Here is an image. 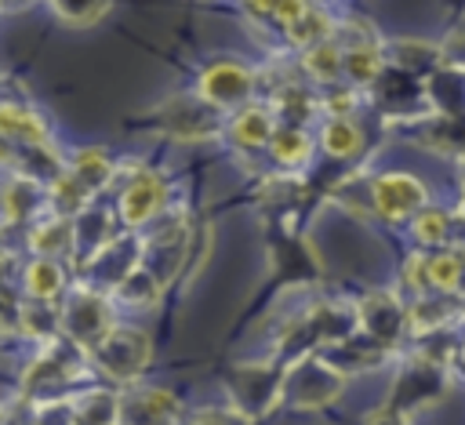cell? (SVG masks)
I'll return each instance as SVG.
<instances>
[{"mask_svg": "<svg viewBox=\"0 0 465 425\" xmlns=\"http://www.w3.org/2000/svg\"><path fill=\"white\" fill-rule=\"evenodd\" d=\"M18 331L40 345L62 338V305L54 298H25L18 305Z\"/></svg>", "mask_w": 465, "mask_h": 425, "instance_id": "obj_20", "label": "cell"}, {"mask_svg": "<svg viewBox=\"0 0 465 425\" xmlns=\"http://www.w3.org/2000/svg\"><path fill=\"white\" fill-rule=\"evenodd\" d=\"M160 294H163V280L142 262L131 276H124V280L116 283L113 301H120V305H127V309H153V305L160 301Z\"/></svg>", "mask_w": 465, "mask_h": 425, "instance_id": "obj_24", "label": "cell"}, {"mask_svg": "<svg viewBox=\"0 0 465 425\" xmlns=\"http://www.w3.org/2000/svg\"><path fill=\"white\" fill-rule=\"evenodd\" d=\"M0 127H4V138H7L11 145H40V142H51L44 120H40L29 105L4 102V109H0Z\"/></svg>", "mask_w": 465, "mask_h": 425, "instance_id": "obj_25", "label": "cell"}, {"mask_svg": "<svg viewBox=\"0 0 465 425\" xmlns=\"http://www.w3.org/2000/svg\"><path fill=\"white\" fill-rule=\"evenodd\" d=\"M87 356H91V363H94L105 378L131 385V381H138V374L149 367L153 341H149L145 331H138V327H120V323H116Z\"/></svg>", "mask_w": 465, "mask_h": 425, "instance_id": "obj_6", "label": "cell"}, {"mask_svg": "<svg viewBox=\"0 0 465 425\" xmlns=\"http://www.w3.org/2000/svg\"><path fill=\"white\" fill-rule=\"evenodd\" d=\"M87 352L80 345H73L65 334L54 341H44L40 352L29 360L25 374H22V400L36 403L47 396H65L87 371Z\"/></svg>", "mask_w": 465, "mask_h": 425, "instance_id": "obj_1", "label": "cell"}, {"mask_svg": "<svg viewBox=\"0 0 465 425\" xmlns=\"http://www.w3.org/2000/svg\"><path fill=\"white\" fill-rule=\"evenodd\" d=\"M145 262V240L124 232V236H113L102 251H94L87 262H80V272H84V283L87 287H98V291H116V283L124 276H131L138 265Z\"/></svg>", "mask_w": 465, "mask_h": 425, "instance_id": "obj_8", "label": "cell"}, {"mask_svg": "<svg viewBox=\"0 0 465 425\" xmlns=\"http://www.w3.org/2000/svg\"><path fill=\"white\" fill-rule=\"evenodd\" d=\"M458 316H461V301L454 294H443V291H425V294L407 301V331L414 338L443 334Z\"/></svg>", "mask_w": 465, "mask_h": 425, "instance_id": "obj_15", "label": "cell"}, {"mask_svg": "<svg viewBox=\"0 0 465 425\" xmlns=\"http://www.w3.org/2000/svg\"><path fill=\"white\" fill-rule=\"evenodd\" d=\"M167 203V185L156 171H134L131 182L120 189V200H116V214L127 229H142L149 225Z\"/></svg>", "mask_w": 465, "mask_h": 425, "instance_id": "obj_13", "label": "cell"}, {"mask_svg": "<svg viewBox=\"0 0 465 425\" xmlns=\"http://www.w3.org/2000/svg\"><path fill=\"white\" fill-rule=\"evenodd\" d=\"M450 392V371H447V360L443 356H432L425 349L411 352L396 378H392V392H389V403L407 410V414H418L432 403H440L443 396Z\"/></svg>", "mask_w": 465, "mask_h": 425, "instance_id": "obj_3", "label": "cell"}, {"mask_svg": "<svg viewBox=\"0 0 465 425\" xmlns=\"http://www.w3.org/2000/svg\"><path fill=\"white\" fill-rule=\"evenodd\" d=\"M450 7H458V11H465V0H447Z\"/></svg>", "mask_w": 465, "mask_h": 425, "instance_id": "obj_39", "label": "cell"}, {"mask_svg": "<svg viewBox=\"0 0 465 425\" xmlns=\"http://www.w3.org/2000/svg\"><path fill=\"white\" fill-rule=\"evenodd\" d=\"M22 287H25V298H58L69 287V276H65V269H62L58 258L36 254L22 269Z\"/></svg>", "mask_w": 465, "mask_h": 425, "instance_id": "obj_22", "label": "cell"}, {"mask_svg": "<svg viewBox=\"0 0 465 425\" xmlns=\"http://www.w3.org/2000/svg\"><path fill=\"white\" fill-rule=\"evenodd\" d=\"M254 418H247L243 410H236L232 403L229 407H207V410H196L185 425H251Z\"/></svg>", "mask_w": 465, "mask_h": 425, "instance_id": "obj_35", "label": "cell"}, {"mask_svg": "<svg viewBox=\"0 0 465 425\" xmlns=\"http://www.w3.org/2000/svg\"><path fill=\"white\" fill-rule=\"evenodd\" d=\"M269 153H272V160L283 171H298L312 156V138L305 134L302 124H280L276 134H272V142H269Z\"/></svg>", "mask_w": 465, "mask_h": 425, "instance_id": "obj_26", "label": "cell"}, {"mask_svg": "<svg viewBox=\"0 0 465 425\" xmlns=\"http://www.w3.org/2000/svg\"><path fill=\"white\" fill-rule=\"evenodd\" d=\"M320 352H323L334 367H341V371L352 378V374H360V371H374V367H381V363L392 356V345H381L378 338L356 331L352 338L331 341V345H323Z\"/></svg>", "mask_w": 465, "mask_h": 425, "instance_id": "obj_16", "label": "cell"}, {"mask_svg": "<svg viewBox=\"0 0 465 425\" xmlns=\"http://www.w3.org/2000/svg\"><path fill=\"white\" fill-rule=\"evenodd\" d=\"M196 94H200L203 102H211L214 109H222V113H225V109L236 113V109L247 105L251 94H254V69L243 65L240 58H214L211 65L200 69V76H196Z\"/></svg>", "mask_w": 465, "mask_h": 425, "instance_id": "obj_7", "label": "cell"}, {"mask_svg": "<svg viewBox=\"0 0 465 425\" xmlns=\"http://www.w3.org/2000/svg\"><path fill=\"white\" fill-rule=\"evenodd\" d=\"M113 0H51V11L62 25H73V29H84V25H94L105 18Z\"/></svg>", "mask_w": 465, "mask_h": 425, "instance_id": "obj_33", "label": "cell"}, {"mask_svg": "<svg viewBox=\"0 0 465 425\" xmlns=\"http://www.w3.org/2000/svg\"><path fill=\"white\" fill-rule=\"evenodd\" d=\"M73 222H76V254H80V262H87L94 251H102L116 236L109 214L98 211V207H84Z\"/></svg>", "mask_w": 465, "mask_h": 425, "instance_id": "obj_31", "label": "cell"}, {"mask_svg": "<svg viewBox=\"0 0 465 425\" xmlns=\"http://www.w3.org/2000/svg\"><path fill=\"white\" fill-rule=\"evenodd\" d=\"M76 425H120V392L109 389H80L73 396Z\"/></svg>", "mask_w": 465, "mask_h": 425, "instance_id": "obj_27", "label": "cell"}, {"mask_svg": "<svg viewBox=\"0 0 465 425\" xmlns=\"http://www.w3.org/2000/svg\"><path fill=\"white\" fill-rule=\"evenodd\" d=\"M40 207H51L47 185L36 182V178H29V174H11L7 178V189H4V218H7V225L36 222V211Z\"/></svg>", "mask_w": 465, "mask_h": 425, "instance_id": "obj_19", "label": "cell"}, {"mask_svg": "<svg viewBox=\"0 0 465 425\" xmlns=\"http://www.w3.org/2000/svg\"><path fill=\"white\" fill-rule=\"evenodd\" d=\"M454 356H458V363H461V367H465V341H461V345H458V352H454Z\"/></svg>", "mask_w": 465, "mask_h": 425, "instance_id": "obj_38", "label": "cell"}, {"mask_svg": "<svg viewBox=\"0 0 465 425\" xmlns=\"http://www.w3.org/2000/svg\"><path fill=\"white\" fill-rule=\"evenodd\" d=\"M320 145L331 160H352L363 153V127L352 116H327L320 131Z\"/></svg>", "mask_w": 465, "mask_h": 425, "instance_id": "obj_23", "label": "cell"}, {"mask_svg": "<svg viewBox=\"0 0 465 425\" xmlns=\"http://www.w3.org/2000/svg\"><path fill=\"white\" fill-rule=\"evenodd\" d=\"M120 425H182V400L160 385H127L120 392Z\"/></svg>", "mask_w": 465, "mask_h": 425, "instance_id": "obj_11", "label": "cell"}, {"mask_svg": "<svg viewBox=\"0 0 465 425\" xmlns=\"http://www.w3.org/2000/svg\"><path fill=\"white\" fill-rule=\"evenodd\" d=\"M302 69L316 84L331 87V84L345 80V47L334 36H327V40H320V44H312V47L302 51Z\"/></svg>", "mask_w": 465, "mask_h": 425, "instance_id": "obj_21", "label": "cell"}, {"mask_svg": "<svg viewBox=\"0 0 465 425\" xmlns=\"http://www.w3.org/2000/svg\"><path fill=\"white\" fill-rule=\"evenodd\" d=\"M363 425H411V414L400 410V407H392V403H385V407L371 410V414L363 418Z\"/></svg>", "mask_w": 465, "mask_h": 425, "instance_id": "obj_37", "label": "cell"}, {"mask_svg": "<svg viewBox=\"0 0 465 425\" xmlns=\"http://www.w3.org/2000/svg\"><path fill=\"white\" fill-rule=\"evenodd\" d=\"M356 309H360V331L378 338L381 345L396 349V341L407 334V301L400 294H392V291H367L356 301Z\"/></svg>", "mask_w": 465, "mask_h": 425, "instance_id": "obj_12", "label": "cell"}, {"mask_svg": "<svg viewBox=\"0 0 465 425\" xmlns=\"http://www.w3.org/2000/svg\"><path fill=\"white\" fill-rule=\"evenodd\" d=\"M389 62L400 65V69H411L418 76H429L436 65L447 62V54L425 40H392L389 44Z\"/></svg>", "mask_w": 465, "mask_h": 425, "instance_id": "obj_30", "label": "cell"}, {"mask_svg": "<svg viewBox=\"0 0 465 425\" xmlns=\"http://www.w3.org/2000/svg\"><path fill=\"white\" fill-rule=\"evenodd\" d=\"M113 327H116V312H113L105 291L80 283V287H73V294L62 301V334H65L73 345H80L84 352H91Z\"/></svg>", "mask_w": 465, "mask_h": 425, "instance_id": "obj_5", "label": "cell"}, {"mask_svg": "<svg viewBox=\"0 0 465 425\" xmlns=\"http://www.w3.org/2000/svg\"><path fill=\"white\" fill-rule=\"evenodd\" d=\"M156 124L163 134L178 142H200L222 131V109H214L200 94H178L156 109Z\"/></svg>", "mask_w": 465, "mask_h": 425, "instance_id": "obj_9", "label": "cell"}, {"mask_svg": "<svg viewBox=\"0 0 465 425\" xmlns=\"http://www.w3.org/2000/svg\"><path fill=\"white\" fill-rule=\"evenodd\" d=\"M425 272H429V287L443 291V294H458L465 287V258L461 251L440 247L425 254Z\"/></svg>", "mask_w": 465, "mask_h": 425, "instance_id": "obj_28", "label": "cell"}, {"mask_svg": "<svg viewBox=\"0 0 465 425\" xmlns=\"http://www.w3.org/2000/svg\"><path fill=\"white\" fill-rule=\"evenodd\" d=\"M425 203H429V189L421 185V178L407 171H389L371 182V214H378L381 222L414 218Z\"/></svg>", "mask_w": 465, "mask_h": 425, "instance_id": "obj_10", "label": "cell"}, {"mask_svg": "<svg viewBox=\"0 0 465 425\" xmlns=\"http://www.w3.org/2000/svg\"><path fill=\"white\" fill-rule=\"evenodd\" d=\"M283 385H287V360H280V356L232 363V371L225 374L229 403L236 410H243L247 418L269 414L283 400Z\"/></svg>", "mask_w": 465, "mask_h": 425, "instance_id": "obj_2", "label": "cell"}, {"mask_svg": "<svg viewBox=\"0 0 465 425\" xmlns=\"http://www.w3.org/2000/svg\"><path fill=\"white\" fill-rule=\"evenodd\" d=\"M69 171H73V178H76L91 196H94L98 189H105V185L113 182V174H116V167H113L109 153H105V149H98V145L80 149V153L69 160Z\"/></svg>", "mask_w": 465, "mask_h": 425, "instance_id": "obj_29", "label": "cell"}, {"mask_svg": "<svg viewBox=\"0 0 465 425\" xmlns=\"http://www.w3.org/2000/svg\"><path fill=\"white\" fill-rule=\"evenodd\" d=\"M356 87H334L331 84V91L320 98V109L327 113V116H352V109H356Z\"/></svg>", "mask_w": 465, "mask_h": 425, "instance_id": "obj_36", "label": "cell"}, {"mask_svg": "<svg viewBox=\"0 0 465 425\" xmlns=\"http://www.w3.org/2000/svg\"><path fill=\"white\" fill-rule=\"evenodd\" d=\"M411 232H414V240L421 243V247H447V240H450V214L447 211H440V207H421L414 218H411Z\"/></svg>", "mask_w": 465, "mask_h": 425, "instance_id": "obj_32", "label": "cell"}, {"mask_svg": "<svg viewBox=\"0 0 465 425\" xmlns=\"http://www.w3.org/2000/svg\"><path fill=\"white\" fill-rule=\"evenodd\" d=\"M276 109L272 105H240L232 116H229V138L240 145V149H262L272 142L276 134Z\"/></svg>", "mask_w": 465, "mask_h": 425, "instance_id": "obj_17", "label": "cell"}, {"mask_svg": "<svg viewBox=\"0 0 465 425\" xmlns=\"http://www.w3.org/2000/svg\"><path fill=\"white\" fill-rule=\"evenodd\" d=\"M349 374L341 367H334L320 349L305 352L298 360L287 363V385H283V400L294 410H320L327 403H334L345 392Z\"/></svg>", "mask_w": 465, "mask_h": 425, "instance_id": "obj_4", "label": "cell"}, {"mask_svg": "<svg viewBox=\"0 0 465 425\" xmlns=\"http://www.w3.org/2000/svg\"><path fill=\"white\" fill-rule=\"evenodd\" d=\"M269 262H272V272L291 283H309L320 276V258L291 229H276L269 236Z\"/></svg>", "mask_w": 465, "mask_h": 425, "instance_id": "obj_14", "label": "cell"}, {"mask_svg": "<svg viewBox=\"0 0 465 425\" xmlns=\"http://www.w3.org/2000/svg\"><path fill=\"white\" fill-rule=\"evenodd\" d=\"M73 396L76 392L36 400L33 410H29V421L33 425H76V403H73Z\"/></svg>", "mask_w": 465, "mask_h": 425, "instance_id": "obj_34", "label": "cell"}, {"mask_svg": "<svg viewBox=\"0 0 465 425\" xmlns=\"http://www.w3.org/2000/svg\"><path fill=\"white\" fill-rule=\"evenodd\" d=\"M29 251L33 254H47V258H65L76 251V222L69 214H47V218H36L29 225V236H25Z\"/></svg>", "mask_w": 465, "mask_h": 425, "instance_id": "obj_18", "label": "cell"}, {"mask_svg": "<svg viewBox=\"0 0 465 425\" xmlns=\"http://www.w3.org/2000/svg\"><path fill=\"white\" fill-rule=\"evenodd\" d=\"M25 425H33V421H25Z\"/></svg>", "mask_w": 465, "mask_h": 425, "instance_id": "obj_40", "label": "cell"}]
</instances>
